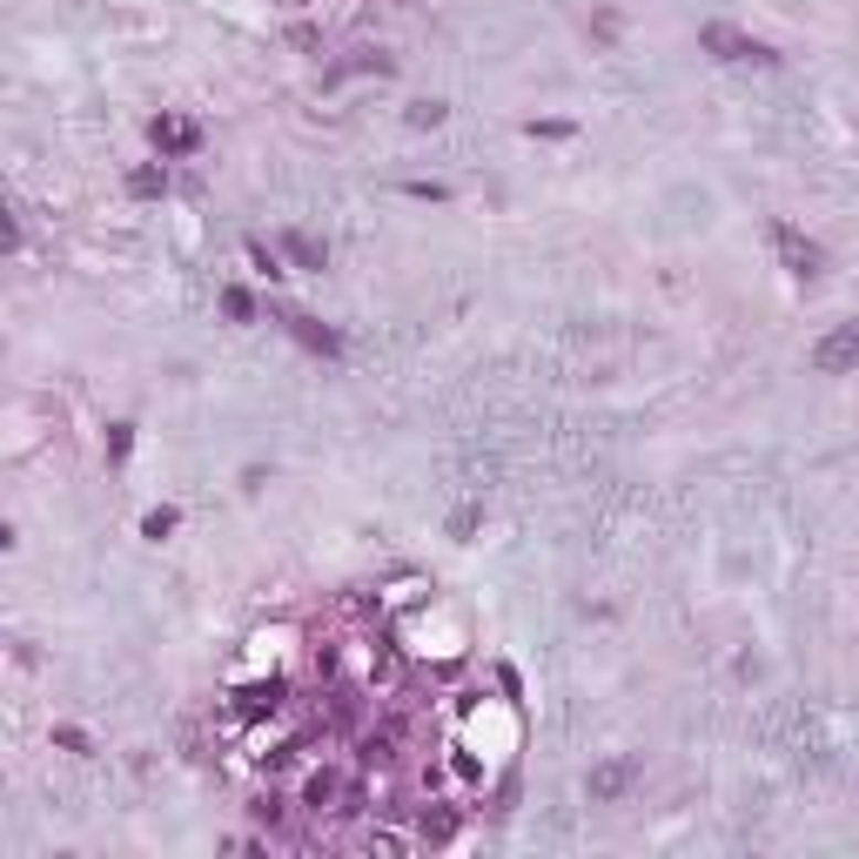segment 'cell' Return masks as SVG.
<instances>
[{"label":"cell","mask_w":859,"mask_h":859,"mask_svg":"<svg viewBox=\"0 0 859 859\" xmlns=\"http://www.w3.org/2000/svg\"><path fill=\"white\" fill-rule=\"evenodd\" d=\"M303 806L316 813V819H329V813H350L357 806V780L342 765H316L309 780H303Z\"/></svg>","instance_id":"obj_1"},{"label":"cell","mask_w":859,"mask_h":859,"mask_svg":"<svg viewBox=\"0 0 859 859\" xmlns=\"http://www.w3.org/2000/svg\"><path fill=\"white\" fill-rule=\"evenodd\" d=\"M772 248H780V263H786L799 283H813V276L826 269V248H819L813 235H799L793 222H772Z\"/></svg>","instance_id":"obj_2"},{"label":"cell","mask_w":859,"mask_h":859,"mask_svg":"<svg viewBox=\"0 0 859 859\" xmlns=\"http://www.w3.org/2000/svg\"><path fill=\"white\" fill-rule=\"evenodd\" d=\"M699 41H706V54H719V61H752V67H772V61H780L765 41H752V34H739V28H725V21H712Z\"/></svg>","instance_id":"obj_3"},{"label":"cell","mask_w":859,"mask_h":859,"mask_svg":"<svg viewBox=\"0 0 859 859\" xmlns=\"http://www.w3.org/2000/svg\"><path fill=\"white\" fill-rule=\"evenodd\" d=\"M813 370H819V377H846V370H859V322H839L833 336L813 342Z\"/></svg>","instance_id":"obj_4"},{"label":"cell","mask_w":859,"mask_h":859,"mask_svg":"<svg viewBox=\"0 0 859 859\" xmlns=\"http://www.w3.org/2000/svg\"><path fill=\"white\" fill-rule=\"evenodd\" d=\"M276 322L303 342V350H316V357H342V342H336V329H322L316 316H303V309H276Z\"/></svg>","instance_id":"obj_5"},{"label":"cell","mask_w":859,"mask_h":859,"mask_svg":"<svg viewBox=\"0 0 859 859\" xmlns=\"http://www.w3.org/2000/svg\"><path fill=\"white\" fill-rule=\"evenodd\" d=\"M148 135H155V148H161V155H195V148H202V128H195V121H182V115H155V121H148Z\"/></svg>","instance_id":"obj_6"},{"label":"cell","mask_w":859,"mask_h":859,"mask_svg":"<svg viewBox=\"0 0 859 859\" xmlns=\"http://www.w3.org/2000/svg\"><path fill=\"white\" fill-rule=\"evenodd\" d=\"M632 780H638V759H605L591 772V799H625Z\"/></svg>","instance_id":"obj_7"},{"label":"cell","mask_w":859,"mask_h":859,"mask_svg":"<svg viewBox=\"0 0 859 859\" xmlns=\"http://www.w3.org/2000/svg\"><path fill=\"white\" fill-rule=\"evenodd\" d=\"M283 692H289L283 678H269V685H235V712H242V719H263V712H283Z\"/></svg>","instance_id":"obj_8"},{"label":"cell","mask_w":859,"mask_h":859,"mask_svg":"<svg viewBox=\"0 0 859 859\" xmlns=\"http://www.w3.org/2000/svg\"><path fill=\"white\" fill-rule=\"evenodd\" d=\"M283 255H289L296 269H322V263H329V248H322L316 235H303V229H289V235H283Z\"/></svg>","instance_id":"obj_9"},{"label":"cell","mask_w":859,"mask_h":859,"mask_svg":"<svg viewBox=\"0 0 859 859\" xmlns=\"http://www.w3.org/2000/svg\"><path fill=\"white\" fill-rule=\"evenodd\" d=\"M222 309H229V322H255V296H248V289H235V283L222 289Z\"/></svg>","instance_id":"obj_10"},{"label":"cell","mask_w":859,"mask_h":859,"mask_svg":"<svg viewBox=\"0 0 859 859\" xmlns=\"http://www.w3.org/2000/svg\"><path fill=\"white\" fill-rule=\"evenodd\" d=\"M168 189V168H135L128 176V195H161Z\"/></svg>","instance_id":"obj_11"},{"label":"cell","mask_w":859,"mask_h":859,"mask_svg":"<svg viewBox=\"0 0 859 859\" xmlns=\"http://www.w3.org/2000/svg\"><path fill=\"white\" fill-rule=\"evenodd\" d=\"M176 524H182V518H176V510H168V503H161V510H148V518H141V538H155V544H161V538H168V531H176Z\"/></svg>","instance_id":"obj_12"},{"label":"cell","mask_w":859,"mask_h":859,"mask_svg":"<svg viewBox=\"0 0 859 859\" xmlns=\"http://www.w3.org/2000/svg\"><path fill=\"white\" fill-rule=\"evenodd\" d=\"M437 121H444V102H416L410 108V128H437Z\"/></svg>","instance_id":"obj_13"},{"label":"cell","mask_w":859,"mask_h":859,"mask_svg":"<svg viewBox=\"0 0 859 859\" xmlns=\"http://www.w3.org/2000/svg\"><path fill=\"white\" fill-rule=\"evenodd\" d=\"M128 444H135V423H115V430H108V457L121 464V457H128Z\"/></svg>","instance_id":"obj_14"}]
</instances>
